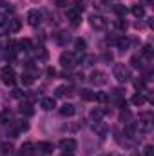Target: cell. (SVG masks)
I'll list each match as a JSON object with an SVG mask.
<instances>
[{"label": "cell", "instance_id": "obj_3", "mask_svg": "<svg viewBox=\"0 0 154 156\" xmlns=\"http://www.w3.org/2000/svg\"><path fill=\"white\" fill-rule=\"evenodd\" d=\"M0 78H2V83L13 85L15 80H16V73H15V69H13L11 66H5V67H2V71H0Z\"/></svg>", "mask_w": 154, "mask_h": 156}, {"label": "cell", "instance_id": "obj_23", "mask_svg": "<svg viewBox=\"0 0 154 156\" xmlns=\"http://www.w3.org/2000/svg\"><path fill=\"white\" fill-rule=\"evenodd\" d=\"M116 45H118V49H121V51H127V49H129V45H131V40L127 38V37H121V38L116 42Z\"/></svg>", "mask_w": 154, "mask_h": 156}, {"label": "cell", "instance_id": "obj_34", "mask_svg": "<svg viewBox=\"0 0 154 156\" xmlns=\"http://www.w3.org/2000/svg\"><path fill=\"white\" fill-rule=\"evenodd\" d=\"M75 47H76V53H83V49H85V40L76 38L75 40Z\"/></svg>", "mask_w": 154, "mask_h": 156}, {"label": "cell", "instance_id": "obj_22", "mask_svg": "<svg viewBox=\"0 0 154 156\" xmlns=\"http://www.w3.org/2000/svg\"><path fill=\"white\" fill-rule=\"evenodd\" d=\"M18 47L22 49V51H26V53H29V51H33V44H31V40L29 38H24L18 42Z\"/></svg>", "mask_w": 154, "mask_h": 156}, {"label": "cell", "instance_id": "obj_26", "mask_svg": "<svg viewBox=\"0 0 154 156\" xmlns=\"http://www.w3.org/2000/svg\"><path fill=\"white\" fill-rule=\"evenodd\" d=\"M94 62H96V56H94V55H87V56H82V64H83L85 67H91Z\"/></svg>", "mask_w": 154, "mask_h": 156}, {"label": "cell", "instance_id": "obj_31", "mask_svg": "<svg viewBox=\"0 0 154 156\" xmlns=\"http://www.w3.org/2000/svg\"><path fill=\"white\" fill-rule=\"evenodd\" d=\"M94 100H96V102H102V104H105V102H109V100H111V96H109L107 93H96Z\"/></svg>", "mask_w": 154, "mask_h": 156}, {"label": "cell", "instance_id": "obj_4", "mask_svg": "<svg viewBox=\"0 0 154 156\" xmlns=\"http://www.w3.org/2000/svg\"><path fill=\"white\" fill-rule=\"evenodd\" d=\"M89 24H91V27L96 29V31L107 29V20H105L102 15H91V16H89Z\"/></svg>", "mask_w": 154, "mask_h": 156}, {"label": "cell", "instance_id": "obj_25", "mask_svg": "<svg viewBox=\"0 0 154 156\" xmlns=\"http://www.w3.org/2000/svg\"><path fill=\"white\" fill-rule=\"evenodd\" d=\"M120 122H123V123H131V122H132V115H131V111L123 109V111L120 113Z\"/></svg>", "mask_w": 154, "mask_h": 156}, {"label": "cell", "instance_id": "obj_9", "mask_svg": "<svg viewBox=\"0 0 154 156\" xmlns=\"http://www.w3.org/2000/svg\"><path fill=\"white\" fill-rule=\"evenodd\" d=\"M40 107H42L44 111H51V109L56 107V100H54L53 96H44L42 102H40Z\"/></svg>", "mask_w": 154, "mask_h": 156}, {"label": "cell", "instance_id": "obj_36", "mask_svg": "<svg viewBox=\"0 0 154 156\" xmlns=\"http://www.w3.org/2000/svg\"><path fill=\"white\" fill-rule=\"evenodd\" d=\"M134 87H136L138 91H143V89H145V82H143V80H134Z\"/></svg>", "mask_w": 154, "mask_h": 156}, {"label": "cell", "instance_id": "obj_27", "mask_svg": "<svg viewBox=\"0 0 154 156\" xmlns=\"http://www.w3.org/2000/svg\"><path fill=\"white\" fill-rule=\"evenodd\" d=\"M145 102H147V98H145L143 94H134V96H132V104H134L136 107H142Z\"/></svg>", "mask_w": 154, "mask_h": 156}, {"label": "cell", "instance_id": "obj_17", "mask_svg": "<svg viewBox=\"0 0 154 156\" xmlns=\"http://www.w3.org/2000/svg\"><path fill=\"white\" fill-rule=\"evenodd\" d=\"M76 113V107L73 105V104H64L62 107H60V115L62 116H73Z\"/></svg>", "mask_w": 154, "mask_h": 156}, {"label": "cell", "instance_id": "obj_29", "mask_svg": "<svg viewBox=\"0 0 154 156\" xmlns=\"http://www.w3.org/2000/svg\"><path fill=\"white\" fill-rule=\"evenodd\" d=\"M22 115H33V109H31V104L29 102H24V104H20V109H18Z\"/></svg>", "mask_w": 154, "mask_h": 156}, {"label": "cell", "instance_id": "obj_1", "mask_svg": "<svg viewBox=\"0 0 154 156\" xmlns=\"http://www.w3.org/2000/svg\"><path fill=\"white\" fill-rule=\"evenodd\" d=\"M82 56H83V53H71V51H64V53L60 55V64H62V67H65V69H73L78 62L82 60Z\"/></svg>", "mask_w": 154, "mask_h": 156}, {"label": "cell", "instance_id": "obj_8", "mask_svg": "<svg viewBox=\"0 0 154 156\" xmlns=\"http://www.w3.org/2000/svg\"><path fill=\"white\" fill-rule=\"evenodd\" d=\"M13 11H15V9H13V7H9L7 4L0 7V26H5V24H7V20H9V15H11Z\"/></svg>", "mask_w": 154, "mask_h": 156}, {"label": "cell", "instance_id": "obj_16", "mask_svg": "<svg viewBox=\"0 0 154 156\" xmlns=\"http://www.w3.org/2000/svg\"><path fill=\"white\" fill-rule=\"evenodd\" d=\"M7 29H9V33H16V31H20V27H22V22L18 20V18H11V20H7Z\"/></svg>", "mask_w": 154, "mask_h": 156}, {"label": "cell", "instance_id": "obj_18", "mask_svg": "<svg viewBox=\"0 0 154 156\" xmlns=\"http://www.w3.org/2000/svg\"><path fill=\"white\" fill-rule=\"evenodd\" d=\"M37 149H38L42 154H51V153H53V149H54V145H53V144H49V142H40L38 145H37Z\"/></svg>", "mask_w": 154, "mask_h": 156}, {"label": "cell", "instance_id": "obj_39", "mask_svg": "<svg viewBox=\"0 0 154 156\" xmlns=\"http://www.w3.org/2000/svg\"><path fill=\"white\" fill-rule=\"evenodd\" d=\"M145 156H154V147L152 145H147V147H145Z\"/></svg>", "mask_w": 154, "mask_h": 156}, {"label": "cell", "instance_id": "obj_38", "mask_svg": "<svg viewBox=\"0 0 154 156\" xmlns=\"http://www.w3.org/2000/svg\"><path fill=\"white\" fill-rule=\"evenodd\" d=\"M54 5L56 7H67L69 5V0H54Z\"/></svg>", "mask_w": 154, "mask_h": 156}, {"label": "cell", "instance_id": "obj_19", "mask_svg": "<svg viewBox=\"0 0 154 156\" xmlns=\"http://www.w3.org/2000/svg\"><path fill=\"white\" fill-rule=\"evenodd\" d=\"M33 151H35V144H31V142H26V144L20 147V154H24V156L33 154Z\"/></svg>", "mask_w": 154, "mask_h": 156}, {"label": "cell", "instance_id": "obj_15", "mask_svg": "<svg viewBox=\"0 0 154 156\" xmlns=\"http://www.w3.org/2000/svg\"><path fill=\"white\" fill-rule=\"evenodd\" d=\"M69 40H71V37H69V33H65V31H58V33L54 35V42H56L58 45H65Z\"/></svg>", "mask_w": 154, "mask_h": 156}, {"label": "cell", "instance_id": "obj_41", "mask_svg": "<svg viewBox=\"0 0 154 156\" xmlns=\"http://www.w3.org/2000/svg\"><path fill=\"white\" fill-rule=\"evenodd\" d=\"M2 5H5V0H0V7H2Z\"/></svg>", "mask_w": 154, "mask_h": 156}, {"label": "cell", "instance_id": "obj_21", "mask_svg": "<svg viewBox=\"0 0 154 156\" xmlns=\"http://www.w3.org/2000/svg\"><path fill=\"white\" fill-rule=\"evenodd\" d=\"M20 82H22V85H31V83L35 82V75H33V73H22Z\"/></svg>", "mask_w": 154, "mask_h": 156}, {"label": "cell", "instance_id": "obj_2", "mask_svg": "<svg viewBox=\"0 0 154 156\" xmlns=\"http://www.w3.org/2000/svg\"><path fill=\"white\" fill-rule=\"evenodd\" d=\"M113 75H114V78L120 82V83H125V82L131 80V69H129L125 64H114Z\"/></svg>", "mask_w": 154, "mask_h": 156}, {"label": "cell", "instance_id": "obj_11", "mask_svg": "<svg viewBox=\"0 0 154 156\" xmlns=\"http://www.w3.org/2000/svg\"><path fill=\"white\" fill-rule=\"evenodd\" d=\"M71 94H73V89L69 85H58L54 89V96H58V98H65V96H71Z\"/></svg>", "mask_w": 154, "mask_h": 156}, {"label": "cell", "instance_id": "obj_7", "mask_svg": "<svg viewBox=\"0 0 154 156\" xmlns=\"http://www.w3.org/2000/svg\"><path fill=\"white\" fill-rule=\"evenodd\" d=\"M40 22H42V11H38V9H31V11L27 13V24L33 26V27H38Z\"/></svg>", "mask_w": 154, "mask_h": 156}, {"label": "cell", "instance_id": "obj_28", "mask_svg": "<svg viewBox=\"0 0 154 156\" xmlns=\"http://www.w3.org/2000/svg\"><path fill=\"white\" fill-rule=\"evenodd\" d=\"M113 11H114L118 16H125V15H127V7H125V5H121V4L113 5Z\"/></svg>", "mask_w": 154, "mask_h": 156}, {"label": "cell", "instance_id": "obj_5", "mask_svg": "<svg viewBox=\"0 0 154 156\" xmlns=\"http://www.w3.org/2000/svg\"><path fill=\"white\" fill-rule=\"evenodd\" d=\"M60 149L65 153V154H73L76 151V140L75 138H64L60 142Z\"/></svg>", "mask_w": 154, "mask_h": 156}, {"label": "cell", "instance_id": "obj_37", "mask_svg": "<svg viewBox=\"0 0 154 156\" xmlns=\"http://www.w3.org/2000/svg\"><path fill=\"white\" fill-rule=\"evenodd\" d=\"M2 151H4L5 154H11V153H13V145H11V144H4V145H2Z\"/></svg>", "mask_w": 154, "mask_h": 156}, {"label": "cell", "instance_id": "obj_6", "mask_svg": "<svg viewBox=\"0 0 154 156\" xmlns=\"http://www.w3.org/2000/svg\"><path fill=\"white\" fill-rule=\"evenodd\" d=\"M89 80H91V83L93 85H105L107 83V75L103 73V71H93L91 73V76H89Z\"/></svg>", "mask_w": 154, "mask_h": 156}, {"label": "cell", "instance_id": "obj_14", "mask_svg": "<svg viewBox=\"0 0 154 156\" xmlns=\"http://www.w3.org/2000/svg\"><path fill=\"white\" fill-rule=\"evenodd\" d=\"M93 127H94V131H96V133H98L102 138H105V136H107V133H109L107 125H105L102 120H100V122H94V123H93Z\"/></svg>", "mask_w": 154, "mask_h": 156}, {"label": "cell", "instance_id": "obj_12", "mask_svg": "<svg viewBox=\"0 0 154 156\" xmlns=\"http://www.w3.org/2000/svg\"><path fill=\"white\" fill-rule=\"evenodd\" d=\"M67 18H69V22H71L73 26H80L82 15H80V11L75 7V9H69V11H67Z\"/></svg>", "mask_w": 154, "mask_h": 156}, {"label": "cell", "instance_id": "obj_13", "mask_svg": "<svg viewBox=\"0 0 154 156\" xmlns=\"http://www.w3.org/2000/svg\"><path fill=\"white\" fill-rule=\"evenodd\" d=\"M93 4H94V7H96L98 11H102V13L111 11V0H93Z\"/></svg>", "mask_w": 154, "mask_h": 156}, {"label": "cell", "instance_id": "obj_20", "mask_svg": "<svg viewBox=\"0 0 154 156\" xmlns=\"http://www.w3.org/2000/svg\"><path fill=\"white\" fill-rule=\"evenodd\" d=\"M94 96H96V93H93V91H89V89H82V91H80V98H82V100L93 102Z\"/></svg>", "mask_w": 154, "mask_h": 156}, {"label": "cell", "instance_id": "obj_35", "mask_svg": "<svg viewBox=\"0 0 154 156\" xmlns=\"http://www.w3.org/2000/svg\"><path fill=\"white\" fill-rule=\"evenodd\" d=\"M27 129H29V123H27V122H20V123L16 125V131H18V133H22V131H27Z\"/></svg>", "mask_w": 154, "mask_h": 156}, {"label": "cell", "instance_id": "obj_42", "mask_svg": "<svg viewBox=\"0 0 154 156\" xmlns=\"http://www.w3.org/2000/svg\"><path fill=\"white\" fill-rule=\"evenodd\" d=\"M0 56H2V47H0Z\"/></svg>", "mask_w": 154, "mask_h": 156}, {"label": "cell", "instance_id": "obj_24", "mask_svg": "<svg viewBox=\"0 0 154 156\" xmlns=\"http://www.w3.org/2000/svg\"><path fill=\"white\" fill-rule=\"evenodd\" d=\"M132 15L136 16V18H143V15H145V9H143V5H140V4H136V5H132Z\"/></svg>", "mask_w": 154, "mask_h": 156}, {"label": "cell", "instance_id": "obj_30", "mask_svg": "<svg viewBox=\"0 0 154 156\" xmlns=\"http://www.w3.org/2000/svg\"><path fill=\"white\" fill-rule=\"evenodd\" d=\"M142 56H143V58H147V60H151V58H152V45H151V44H147V45L143 47Z\"/></svg>", "mask_w": 154, "mask_h": 156}, {"label": "cell", "instance_id": "obj_32", "mask_svg": "<svg viewBox=\"0 0 154 156\" xmlns=\"http://www.w3.org/2000/svg\"><path fill=\"white\" fill-rule=\"evenodd\" d=\"M7 122H11V113L9 111H2L0 113V125H4Z\"/></svg>", "mask_w": 154, "mask_h": 156}, {"label": "cell", "instance_id": "obj_40", "mask_svg": "<svg viewBox=\"0 0 154 156\" xmlns=\"http://www.w3.org/2000/svg\"><path fill=\"white\" fill-rule=\"evenodd\" d=\"M47 75H49V76H54V75H56V71H54L53 67H49V69H47Z\"/></svg>", "mask_w": 154, "mask_h": 156}, {"label": "cell", "instance_id": "obj_33", "mask_svg": "<svg viewBox=\"0 0 154 156\" xmlns=\"http://www.w3.org/2000/svg\"><path fill=\"white\" fill-rule=\"evenodd\" d=\"M114 27L120 29V31H125V29H127V22H125L123 18H118V20H114Z\"/></svg>", "mask_w": 154, "mask_h": 156}, {"label": "cell", "instance_id": "obj_10", "mask_svg": "<svg viewBox=\"0 0 154 156\" xmlns=\"http://www.w3.org/2000/svg\"><path fill=\"white\" fill-rule=\"evenodd\" d=\"M105 113H109L107 109H102V107H96V109H93L91 111V115H89V122L91 123H94V122H100L102 116L105 115Z\"/></svg>", "mask_w": 154, "mask_h": 156}]
</instances>
